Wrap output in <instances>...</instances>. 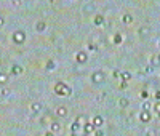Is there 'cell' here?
I'll return each mask as SVG.
<instances>
[{
	"label": "cell",
	"mask_w": 160,
	"mask_h": 136,
	"mask_svg": "<svg viewBox=\"0 0 160 136\" xmlns=\"http://www.w3.org/2000/svg\"><path fill=\"white\" fill-rule=\"evenodd\" d=\"M55 91L58 94H61V96H69V94H70V88L66 83L59 82V83H56V86H55Z\"/></svg>",
	"instance_id": "1"
},
{
	"label": "cell",
	"mask_w": 160,
	"mask_h": 136,
	"mask_svg": "<svg viewBox=\"0 0 160 136\" xmlns=\"http://www.w3.org/2000/svg\"><path fill=\"white\" fill-rule=\"evenodd\" d=\"M104 79H106V74L103 72V70H96V72H93V75H91L93 83H103Z\"/></svg>",
	"instance_id": "2"
},
{
	"label": "cell",
	"mask_w": 160,
	"mask_h": 136,
	"mask_svg": "<svg viewBox=\"0 0 160 136\" xmlns=\"http://www.w3.org/2000/svg\"><path fill=\"white\" fill-rule=\"evenodd\" d=\"M24 40H26V34L22 32V31H16L15 34H13V42L15 43H24Z\"/></svg>",
	"instance_id": "3"
},
{
	"label": "cell",
	"mask_w": 160,
	"mask_h": 136,
	"mask_svg": "<svg viewBox=\"0 0 160 136\" xmlns=\"http://www.w3.org/2000/svg\"><path fill=\"white\" fill-rule=\"evenodd\" d=\"M139 120H141V122H144V123L149 122V120H151V114H149V110H143V112H141Z\"/></svg>",
	"instance_id": "4"
},
{
	"label": "cell",
	"mask_w": 160,
	"mask_h": 136,
	"mask_svg": "<svg viewBox=\"0 0 160 136\" xmlns=\"http://www.w3.org/2000/svg\"><path fill=\"white\" fill-rule=\"evenodd\" d=\"M56 115L58 117H66L67 115V109L64 107V106H59V107L56 109Z\"/></svg>",
	"instance_id": "5"
},
{
	"label": "cell",
	"mask_w": 160,
	"mask_h": 136,
	"mask_svg": "<svg viewBox=\"0 0 160 136\" xmlns=\"http://www.w3.org/2000/svg\"><path fill=\"white\" fill-rule=\"evenodd\" d=\"M31 110H32V114H37V112L42 110V104H40V103H32Z\"/></svg>",
	"instance_id": "6"
},
{
	"label": "cell",
	"mask_w": 160,
	"mask_h": 136,
	"mask_svg": "<svg viewBox=\"0 0 160 136\" xmlns=\"http://www.w3.org/2000/svg\"><path fill=\"white\" fill-rule=\"evenodd\" d=\"M83 128H85V133H87V134H90V133H93V131H94V128H96V127H94L93 123H85Z\"/></svg>",
	"instance_id": "7"
},
{
	"label": "cell",
	"mask_w": 160,
	"mask_h": 136,
	"mask_svg": "<svg viewBox=\"0 0 160 136\" xmlns=\"http://www.w3.org/2000/svg\"><path fill=\"white\" fill-rule=\"evenodd\" d=\"M91 123H93L94 127H101V125H103V117H101V115H96V117L93 119Z\"/></svg>",
	"instance_id": "8"
},
{
	"label": "cell",
	"mask_w": 160,
	"mask_h": 136,
	"mask_svg": "<svg viewBox=\"0 0 160 136\" xmlns=\"http://www.w3.org/2000/svg\"><path fill=\"white\" fill-rule=\"evenodd\" d=\"M77 61H79V63H85V61H87V55H85L83 51L77 53Z\"/></svg>",
	"instance_id": "9"
},
{
	"label": "cell",
	"mask_w": 160,
	"mask_h": 136,
	"mask_svg": "<svg viewBox=\"0 0 160 136\" xmlns=\"http://www.w3.org/2000/svg\"><path fill=\"white\" fill-rule=\"evenodd\" d=\"M93 10H94V3H87L83 7V13H91Z\"/></svg>",
	"instance_id": "10"
},
{
	"label": "cell",
	"mask_w": 160,
	"mask_h": 136,
	"mask_svg": "<svg viewBox=\"0 0 160 136\" xmlns=\"http://www.w3.org/2000/svg\"><path fill=\"white\" fill-rule=\"evenodd\" d=\"M35 27H37V31H39V32H42V31H45L46 24H45V21H39V22H37V26H35Z\"/></svg>",
	"instance_id": "11"
},
{
	"label": "cell",
	"mask_w": 160,
	"mask_h": 136,
	"mask_svg": "<svg viewBox=\"0 0 160 136\" xmlns=\"http://www.w3.org/2000/svg\"><path fill=\"white\" fill-rule=\"evenodd\" d=\"M103 22H104V18H103L101 15H98L96 18H94V24H98V26H99V24H103Z\"/></svg>",
	"instance_id": "12"
},
{
	"label": "cell",
	"mask_w": 160,
	"mask_h": 136,
	"mask_svg": "<svg viewBox=\"0 0 160 136\" xmlns=\"http://www.w3.org/2000/svg\"><path fill=\"white\" fill-rule=\"evenodd\" d=\"M51 130H53V131H59V130H61V125H59L58 122H53L51 123Z\"/></svg>",
	"instance_id": "13"
},
{
	"label": "cell",
	"mask_w": 160,
	"mask_h": 136,
	"mask_svg": "<svg viewBox=\"0 0 160 136\" xmlns=\"http://www.w3.org/2000/svg\"><path fill=\"white\" fill-rule=\"evenodd\" d=\"M118 104H120V107H127V106H128V99L127 98H120Z\"/></svg>",
	"instance_id": "14"
},
{
	"label": "cell",
	"mask_w": 160,
	"mask_h": 136,
	"mask_svg": "<svg viewBox=\"0 0 160 136\" xmlns=\"http://www.w3.org/2000/svg\"><path fill=\"white\" fill-rule=\"evenodd\" d=\"M11 72L18 75V74H21V72H22V69H21L19 66H13V67H11Z\"/></svg>",
	"instance_id": "15"
},
{
	"label": "cell",
	"mask_w": 160,
	"mask_h": 136,
	"mask_svg": "<svg viewBox=\"0 0 160 136\" xmlns=\"http://www.w3.org/2000/svg\"><path fill=\"white\" fill-rule=\"evenodd\" d=\"M133 21V18H131V15H125L123 16V22H127V24H130V22Z\"/></svg>",
	"instance_id": "16"
},
{
	"label": "cell",
	"mask_w": 160,
	"mask_h": 136,
	"mask_svg": "<svg viewBox=\"0 0 160 136\" xmlns=\"http://www.w3.org/2000/svg\"><path fill=\"white\" fill-rule=\"evenodd\" d=\"M152 66H160V59H158V56H154V58H152Z\"/></svg>",
	"instance_id": "17"
},
{
	"label": "cell",
	"mask_w": 160,
	"mask_h": 136,
	"mask_svg": "<svg viewBox=\"0 0 160 136\" xmlns=\"http://www.w3.org/2000/svg\"><path fill=\"white\" fill-rule=\"evenodd\" d=\"M122 77H123V80H130V79H131V74H130V72H122Z\"/></svg>",
	"instance_id": "18"
},
{
	"label": "cell",
	"mask_w": 160,
	"mask_h": 136,
	"mask_svg": "<svg viewBox=\"0 0 160 136\" xmlns=\"http://www.w3.org/2000/svg\"><path fill=\"white\" fill-rule=\"evenodd\" d=\"M122 42V35L120 34H117L115 37H114V43H120Z\"/></svg>",
	"instance_id": "19"
},
{
	"label": "cell",
	"mask_w": 160,
	"mask_h": 136,
	"mask_svg": "<svg viewBox=\"0 0 160 136\" xmlns=\"http://www.w3.org/2000/svg\"><path fill=\"white\" fill-rule=\"evenodd\" d=\"M79 128H80V123H79V122L72 123V131H74V133H75V131H77V130H79Z\"/></svg>",
	"instance_id": "20"
},
{
	"label": "cell",
	"mask_w": 160,
	"mask_h": 136,
	"mask_svg": "<svg viewBox=\"0 0 160 136\" xmlns=\"http://www.w3.org/2000/svg\"><path fill=\"white\" fill-rule=\"evenodd\" d=\"M139 34H141V35H146V34H149V29H146V27H141V29H139Z\"/></svg>",
	"instance_id": "21"
},
{
	"label": "cell",
	"mask_w": 160,
	"mask_h": 136,
	"mask_svg": "<svg viewBox=\"0 0 160 136\" xmlns=\"http://www.w3.org/2000/svg\"><path fill=\"white\" fill-rule=\"evenodd\" d=\"M149 107H151V104H149V103L146 101V103L143 104V109H144V110H149Z\"/></svg>",
	"instance_id": "22"
},
{
	"label": "cell",
	"mask_w": 160,
	"mask_h": 136,
	"mask_svg": "<svg viewBox=\"0 0 160 136\" xmlns=\"http://www.w3.org/2000/svg\"><path fill=\"white\" fill-rule=\"evenodd\" d=\"M154 134H155L154 130H147V131H146V136H154Z\"/></svg>",
	"instance_id": "23"
},
{
	"label": "cell",
	"mask_w": 160,
	"mask_h": 136,
	"mask_svg": "<svg viewBox=\"0 0 160 136\" xmlns=\"http://www.w3.org/2000/svg\"><path fill=\"white\" fill-rule=\"evenodd\" d=\"M77 122H79V123H82V122H83V123H85V122H87V119H85V117H82V115H80L79 119H77Z\"/></svg>",
	"instance_id": "24"
},
{
	"label": "cell",
	"mask_w": 160,
	"mask_h": 136,
	"mask_svg": "<svg viewBox=\"0 0 160 136\" xmlns=\"http://www.w3.org/2000/svg\"><path fill=\"white\" fill-rule=\"evenodd\" d=\"M5 80H7V75L2 74V75H0V82H2V83H5Z\"/></svg>",
	"instance_id": "25"
},
{
	"label": "cell",
	"mask_w": 160,
	"mask_h": 136,
	"mask_svg": "<svg viewBox=\"0 0 160 136\" xmlns=\"http://www.w3.org/2000/svg\"><path fill=\"white\" fill-rule=\"evenodd\" d=\"M53 67H55V64H53V61H50L48 64H46V69H53Z\"/></svg>",
	"instance_id": "26"
},
{
	"label": "cell",
	"mask_w": 160,
	"mask_h": 136,
	"mask_svg": "<svg viewBox=\"0 0 160 136\" xmlns=\"http://www.w3.org/2000/svg\"><path fill=\"white\" fill-rule=\"evenodd\" d=\"M104 133L101 131V130H96V131H94V136H103Z\"/></svg>",
	"instance_id": "27"
},
{
	"label": "cell",
	"mask_w": 160,
	"mask_h": 136,
	"mask_svg": "<svg viewBox=\"0 0 160 136\" xmlns=\"http://www.w3.org/2000/svg\"><path fill=\"white\" fill-rule=\"evenodd\" d=\"M155 110H157V114L160 115V103H158V104H155Z\"/></svg>",
	"instance_id": "28"
},
{
	"label": "cell",
	"mask_w": 160,
	"mask_h": 136,
	"mask_svg": "<svg viewBox=\"0 0 160 136\" xmlns=\"http://www.w3.org/2000/svg\"><path fill=\"white\" fill-rule=\"evenodd\" d=\"M120 86H122V88H127L128 85H127V82H125V80H122V83H120Z\"/></svg>",
	"instance_id": "29"
},
{
	"label": "cell",
	"mask_w": 160,
	"mask_h": 136,
	"mask_svg": "<svg viewBox=\"0 0 160 136\" xmlns=\"http://www.w3.org/2000/svg\"><path fill=\"white\" fill-rule=\"evenodd\" d=\"M7 94H8V91H7V90H5V88H3V90H2V96L5 98V96H7Z\"/></svg>",
	"instance_id": "30"
},
{
	"label": "cell",
	"mask_w": 160,
	"mask_h": 136,
	"mask_svg": "<svg viewBox=\"0 0 160 136\" xmlns=\"http://www.w3.org/2000/svg\"><path fill=\"white\" fill-rule=\"evenodd\" d=\"M155 98H157V99H160V91H157V93H155Z\"/></svg>",
	"instance_id": "31"
},
{
	"label": "cell",
	"mask_w": 160,
	"mask_h": 136,
	"mask_svg": "<svg viewBox=\"0 0 160 136\" xmlns=\"http://www.w3.org/2000/svg\"><path fill=\"white\" fill-rule=\"evenodd\" d=\"M45 136H53V133H46V134H45Z\"/></svg>",
	"instance_id": "32"
},
{
	"label": "cell",
	"mask_w": 160,
	"mask_h": 136,
	"mask_svg": "<svg viewBox=\"0 0 160 136\" xmlns=\"http://www.w3.org/2000/svg\"><path fill=\"white\" fill-rule=\"evenodd\" d=\"M158 46H160V42H158Z\"/></svg>",
	"instance_id": "33"
},
{
	"label": "cell",
	"mask_w": 160,
	"mask_h": 136,
	"mask_svg": "<svg viewBox=\"0 0 160 136\" xmlns=\"http://www.w3.org/2000/svg\"><path fill=\"white\" fill-rule=\"evenodd\" d=\"M158 59H160V56H158Z\"/></svg>",
	"instance_id": "34"
},
{
	"label": "cell",
	"mask_w": 160,
	"mask_h": 136,
	"mask_svg": "<svg viewBox=\"0 0 160 136\" xmlns=\"http://www.w3.org/2000/svg\"><path fill=\"white\" fill-rule=\"evenodd\" d=\"M83 136H85V134H83Z\"/></svg>",
	"instance_id": "35"
}]
</instances>
